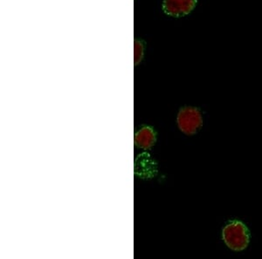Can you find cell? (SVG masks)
Segmentation results:
<instances>
[{
  "instance_id": "3",
  "label": "cell",
  "mask_w": 262,
  "mask_h": 259,
  "mask_svg": "<svg viewBox=\"0 0 262 259\" xmlns=\"http://www.w3.org/2000/svg\"><path fill=\"white\" fill-rule=\"evenodd\" d=\"M196 0H164L163 10L167 15L183 17L195 8Z\"/></svg>"
},
{
  "instance_id": "4",
  "label": "cell",
  "mask_w": 262,
  "mask_h": 259,
  "mask_svg": "<svg viewBox=\"0 0 262 259\" xmlns=\"http://www.w3.org/2000/svg\"><path fill=\"white\" fill-rule=\"evenodd\" d=\"M156 143V133L150 127H143L135 135V143L141 149H149Z\"/></svg>"
},
{
  "instance_id": "5",
  "label": "cell",
  "mask_w": 262,
  "mask_h": 259,
  "mask_svg": "<svg viewBox=\"0 0 262 259\" xmlns=\"http://www.w3.org/2000/svg\"><path fill=\"white\" fill-rule=\"evenodd\" d=\"M143 51H144V46L143 43L139 40H136L135 42V63L136 64H138L143 59Z\"/></svg>"
},
{
  "instance_id": "1",
  "label": "cell",
  "mask_w": 262,
  "mask_h": 259,
  "mask_svg": "<svg viewBox=\"0 0 262 259\" xmlns=\"http://www.w3.org/2000/svg\"><path fill=\"white\" fill-rule=\"evenodd\" d=\"M222 239L231 250L242 251L248 246L250 234L247 227L241 221H230L223 228Z\"/></svg>"
},
{
  "instance_id": "2",
  "label": "cell",
  "mask_w": 262,
  "mask_h": 259,
  "mask_svg": "<svg viewBox=\"0 0 262 259\" xmlns=\"http://www.w3.org/2000/svg\"><path fill=\"white\" fill-rule=\"evenodd\" d=\"M179 129L184 134H196L203 125L202 114L196 107H185L179 110L177 117Z\"/></svg>"
}]
</instances>
